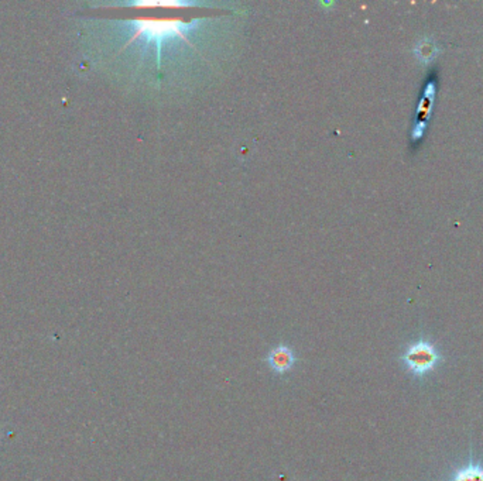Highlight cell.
Masks as SVG:
<instances>
[{
  "label": "cell",
  "instance_id": "cell-4",
  "mask_svg": "<svg viewBox=\"0 0 483 481\" xmlns=\"http://www.w3.org/2000/svg\"><path fill=\"white\" fill-rule=\"evenodd\" d=\"M123 6L136 8V9H149V8H166V9H185V8H198V6H211L209 3L200 2H180V0H140V2H127L122 3Z\"/></svg>",
  "mask_w": 483,
  "mask_h": 481
},
{
  "label": "cell",
  "instance_id": "cell-5",
  "mask_svg": "<svg viewBox=\"0 0 483 481\" xmlns=\"http://www.w3.org/2000/svg\"><path fill=\"white\" fill-rule=\"evenodd\" d=\"M449 481H483V467L477 464H469L465 469L457 471Z\"/></svg>",
  "mask_w": 483,
  "mask_h": 481
},
{
  "label": "cell",
  "instance_id": "cell-3",
  "mask_svg": "<svg viewBox=\"0 0 483 481\" xmlns=\"http://www.w3.org/2000/svg\"><path fill=\"white\" fill-rule=\"evenodd\" d=\"M296 363L294 351L288 346H277L267 355V364L277 374H284L293 369Z\"/></svg>",
  "mask_w": 483,
  "mask_h": 481
},
{
  "label": "cell",
  "instance_id": "cell-1",
  "mask_svg": "<svg viewBox=\"0 0 483 481\" xmlns=\"http://www.w3.org/2000/svg\"><path fill=\"white\" fill-rule=\"evenodd\" d=\"M129 23L136 28L133 37L129 40V43H132L139 37H146L149 43H154L157 47L158 67L161 61V46H163V43L170 37H181L184 41L188 43V46H192L187 39V35L188 31H191L197 26V20L189 23L178 17H170V19L136 17Z\"/></svg>",
  "mask_w": 483,
  "mask_h": 481
},
{
  "label": "cell",
  "instance_id": "cell-2",
  "mask_svg": "<svg viewBox=\"0 0 483 481\" xmlns=\"http://www.w3.org/2000/svg\"><path fill=\"white\" fill-rule=\"evenodd\" d=\"M403 360L408 371L415 375H423L434 369L438 362V353L433 344L427 342H418L407 349Z\"/></svg>",
  "mask_w": 483,
  "mask_h": 481
}]
</instances>
